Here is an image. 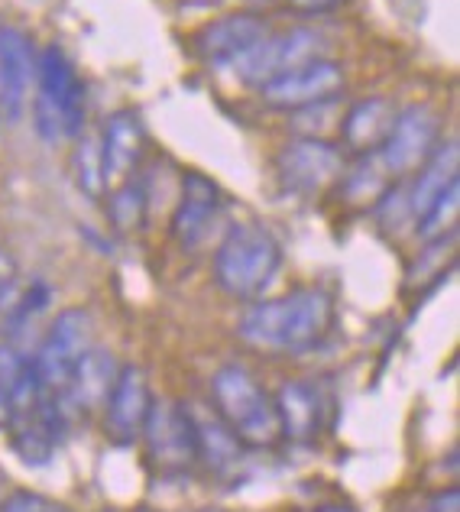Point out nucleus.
<instances>
[{"mask_svg": "<svg viewBox=\"0 0 460 512\" xmlns=\"http://www.w3.org/2000/svg\"><path fill=\"white\" fill-rule=\"evenodd\" d=\"M195 422V438H198V464H205L214 477H227L234 474L240 457H243V444L240 438L224 425V419L214 409H198L188 406Z\"/></svg>", "mask_w": 460, "mask_h": 512, "instance_id": "obj_19", "label": "nucleus"}, {"mask_svg": "<svg viewBox=\"0 0 460 512\" xmlns=\"http://www.w3.org/2000/svg\"><path fill=\"white\" fill-rule=\"evenodd\" d=\"M237 4H243V10H263L269 4H276V0H237Z\"/></svg>", "mask_w": 460, "mask_h": 512, "instance_id": "obj_34", "label": "nucleus"}, {"mask_svg": "<svg viewBox=\"0 0 460 512\" xmlns=\"http://www.w3.org/2000/svg\"><path fill=\"white\" fill-rule=\"evenodd\" d=\"M10 419H13V415H10L7 393H4V389H0V428H10Z\"/></svg>", "mask_w": 460, "mask_h": 512, "instance_id": "obj_33", "label": "nucleus"}, {"mask_svg": "<svg viewBox=\"0 0 460 512\" xmlns=\"http://www.w3.org/2000/svg\"><path fill=\"white\" fill-rule=\"evenodd\" d=\"M324 49H328V39H324L318 26H292V30H282V33L269 30L260 43L250 46L234 65H230V72H234L243 85L263 88L266 82L299 69L305 62L324 59L321 56Z\"/></svg>", "mask_w": 460, "mask_h": 512, "instance_id": "obj_5", "label": "nucleus"}, {"mask_svg": "<svg viewBox=\"0 0 460 512\" xmlns=\"http://www.w3.org/2000/svg\"><path fill=\"white\" fill-rule=\"evenodd\" d=\"M282 269V247L256 221H240L221 237L214 250V282L230 299L253 302L273 286Z\"/></svg>", "mask_w": 460, "mask_h": 512, "instance_id": "obj_3", "label": "nucleus"}, {"mask_svg": "<svg viewBox=\"0 0 460 512\" xmlns=\"http://www.w3.org/2000/svg\"><path fill=\"white\" fill-rule=\"evenodd\" d=\"M91 331L94 325L85 308H65L52 318L36 357H30L43 396H65L78 357L91 347Z\"/></svg>", "mask_w": 460, "mask_h": 512, "instance_id": "obj_7", "label": "nucleus"}, {"mask_svg": "<svg viewBox=\"0 0 460 512\" xmlns=\"http://www.w3.org/2000/svg\"><path fill=\"white\" fill-rule=\"evenodd\" d=\"M305 512H360V509H354L350 503H321V506H311Z\"/></svg>", "mask_w": 460, "mask_h": 512, "instance_id": "obj_32", "label": "nucleus"}, {"mask_svg": "<svg viewBox=\"0 0 460 512\" xmlns=\"http://www.w3.org/2000/svg\"><path fill=\"white\" fill-rule=\"evenodd\" d=\"M49 305H52V289L46 286L43 279H36L30 289L17 295V302H13L10 312L4 315L10 338L20 341V338H26V334H33L36 325H39V318H46Z\"/></svg>", "mask_w": 460, "mask_h": 512, "instance_id": "obj_24", "label": "nucleus"}, {"mask_svg": "<svg viewBox=\"0 0 460 512\" xmlns=\"http://www.w3.org/2000/svg\"><path fill=\"white\" fill-rule=\"evenodd\" d=\"M211 402L243 448H273L282 441L276 402L243 363H224L211 376Z\"/></svg>", "mask_w": 460, "mask_h": 512, "instance_id": "obj_4", "label": "nucleus"}, {"mask_svg": "<svg viewBox=\"0 0 460 512\" xmlns=\"http://www.w3.org/2000/svg\"><path fill=\"white\" fill-rule=\"evenodd\" d=\"M457 231L435 237V240H425V250L415 256L409 263V273H405V289H425L431 282H441L444 276V263H457Z\"/></svg>", "mask_w": 460, "mask_h": 512, "instance_id": "obj_23", "label": "nucleus"}, {"mask_svg": "<svg viewBox=\"0 0 460 512\" xmlns=\"http://www.w3.org/2000/svg\"><path fill=\"white\" fill-rule=\"evenodd\" d=\"M457 166H460V153H457V140H448L444 146H435L431 156L422 166L415 169V179H405V192H409V211L412 221H418L425 214V208L435 201L444 188H451L457 179ZM415 227V224H412Z\"/></svg>", "mask_w": 460, "mask_h": 512, "instance_id": "obj_20", "label": "nucleus"}, {"mask_svg": "<svg viewBox=\"0 0 460 512\" xmlns=\"http://www.w3.org/2000/svg\"><path fill=\"white\" fill-rule=\"evenodd\" d=\"M117 357L107 347H88L85 354L78 357L69 389H65V406L75 415L78 412H98L104 409L107 396H111L114 380H117Z\"/></svg>", "mask_w": 460, "mask_h": 512, "instance_id": "obj_17", "label": "nucleus"}, {"mask_svg": "<svg viewBox=\"0 0 460 512\" xmlns=\"http://www.w3.org/2000/svg\"><path fill=\"white\" fill-rule=\"evenodd\" d=\"M373 214H376V221H380V227H383L386 234L402 231V227L415 224L412 211H409V192H405V179L392 182L386 192L373 201Z\"/></svg>", "mask_w": 460, "mask_h": 512, "instance_id": "obj_28", "label": "nucleus"}, {"mask_svg": "<svg viewBox=\"0 0 460 512\" xmlns=\"http://www.w3.org/2000/svg\"><path fill=\"white\" fill-rule=\"evenodd\" d=\"M104 512H114V509H104Z\"/></svg>", "mask_w": 460, "mask_h": 512, "instance_id": "obj_37", "label": "nucleus"}, {"mask_svg": "<svg viewBox=\"0 0 460 512\" xmlns=\"http://www.w3.org/2000/svg\"><path fill=\"white\" fill-rule=\"evenodd\" d=\"M98 140H101L107 188L140 172V163L146 156V127H143L140 114L127 111V107H124V111H114L111 117L104 120Z\"/></svg>", "mask_w": 460, "mask_h": 512, "instance_id": "obj_15", "label": "nucleus"}, {"mask_svg": "<svg viewBox=\"0 0 460 512\" xmlns=\"http://www.w3.org/2000/svg\"><path fill=\"white\" fill-rule=\"evenodd\" d=\"M344 117V104L341 98H328L318 104H308L302 111L289 114V127L295 137H308V140H331V133H337Z\"/></svg>", "mask_w": 460, "mask_h": 512, "instance_id": "obj_25", "label": "nucleus"}, {"mask_svg": "<svg viewBox=\"0 0 460 512\" xmlns=\"http://www.w3.org/2000/svg\"><path fill=\"white\" fill-rule=\"evenodd\" d=\"M396 114L399 107L383 98V94L354 101L350 107H344L341 127H337V146L354 156L376 153L386 143L392 124H396Z\"/></svg>", "mask_w": 460, "mask_h": 512, "instance_id": "obj_16", "label": "nucleus"}, {"mask_svg": "<svg viewBox=\"0 0 460 512\" xmlns=\"http://www.w3.org/2000/svg\"><path fill=\"white\" fill-rule=\"evenodd\" d=\"M418 512H460V490L457 487H448V490H438L431 493L425 506Z\"/></svg>", "mask_w": 460, "mask_h": 512, "instance_id": "obj_31", "label": "nucleus"}, {"mask_svg": "<svg viewBox=\"0 0 460 512\" xmlns=\"http://www.w3.org/2000/svg\"><path fill=\"white\" fill-rule=\"evenodd\" d=\"M221 201L224 198L218 182H211L201 172H185L179 185V201H175L169 218V234L175 237V244L185 250L205 244V237L211 234V227L221 214Z\"/></svg>", "mask_w": 460, "mask_h": 512, "instance_id": "obj_12", "label": "nucleus"}, {"mask_svg": "<svg viewBox=\"0 0 460 512\" xmlns=\"http://www.w3.org/2000/svg\"><path fill=\"white\" fill-rule=\"evenodd\" d=\"M0 512H59V509L52 500H46L43 493L20 490V493H10L7 500L0 503Z\"/></svg>", "mask_w": 460, "mask_h": 512, "instance_id": "obj_29", "label": "nucleus"}, {"mask_svg": "<svg viewBox=\"0 0 460 512\" xmlns=\"http://www.w3.org/2000/svg\"><path fill=\"white\" fill-rule=\"evenodd\" d=\"M269 33V23L260 10H237L227 13V17L211 20L205 30L195 36V49L198 56L218 65V69H230L243 52L256 46L260 39Z\"/></svg>", "mask_w": 460, "mask_h": 512, "instance_id": "obj_14", "label": "nucleus"}, {"mask_svg": "<svg viewBox=\"0 0 460 512\" xmlns=\"http://www.w3.org/2000/svg\"><path fill=\"white\" fill-rule=\"evenodd\" d=\"M457 214H460V182L444 188V192L425 208L422 218L415 221V231L422 237V244L425 240H435V237L457 231Z\"/></svg>", "mask_w": 460, "mask_h": 512, "instance_id": "obj_27", "label": "nucleus"}, {"mask_svg": "<svg viewBox=\"0 0 460 512\" xmlns=\"http://www.w3.org/2000/svg\"><path fill=\"white\" fill-rule=\"evenodd\" d=\"M334 321V295L321 286H308L247 308V315L237 325V338L260 354L302 357L331 338Z\"/></svg>", "mask_w": 460, "mask_h": 512, "instance_id": "obj_1", "label": "nucleus"}, {"mask_svg": "<svg viewBox=\"0 0 460 512\" xmlns=\"http://www.w3.org/2000/svg\"><path fill=\"white\" fill-rule=\"evenodd\" d=\"M441 140V114L431 104H409L396 114L386 143L376 150L380 166L389 172L392 182L412 175L431 156Z\"/></svg>", "mask_w": 460, "mask_h": 512, "instance_id": "obj_8", "label": "nucleus"}, {"mask_svg": "<svg viewBox=\"0 0 460 512\" xmlns=\"http://www.w3.org/2000/svg\"><path fill=\"white\" fill-rule=\"evenodd\" d=\"M273 402H276L282 438H289L295 444H308L318 438L321 422H324V406H321V393L315 383L286 380L279 386V393L273 396Z\"/></svg>", "mask_w": 460, "mask_h": 512, "instance_id": "obj_18", "label": "nucleus"}, {"mask_svg": "<svg viewBox=\"0 0 460 512\" xmlns=\"http://www.w3.org/2000/svg\"><path fill=\"white\" fill-rule=\"evenodd\" d=\"M72 172H75V185L88 198H101L104 195L107 182H104V159H101V140L98 137L81 133V137L75 140Z\"/></svg>", "mask_w": 460, "mask_h": 512, "instance_id": "obj_26", "label": "nucleus"}, {"mask_svg": "<svg viewBox=\"0 0 460 512\" xmlns=\"http://www.w3.org/2000/svg\"><path fill=\"white\" fill-rule=\"evenodd\" d=\"M389 185H392V179L380 166L376 153L357 156L354 166L344 169L341 179H337V188H341V195L350 201V205H367V208H373V201L380 198Z\"/></svg>", "mask_w": 460, "mask_h": 512, "instance_id": "obj_22", "label": "nucleus"}, {"mask_svg": "<svg viewBox=\"0 0 460 512\" xmlns=\"http://www.w3.org/2000/svg\"><path fill=\"white\" fill-rule=\"evenodd\" d=\"M137 512H156V509H150V506H140Z\"/></svg>", "mask_w": 460, "mask_h": 512, "instance_id": "obj_35", "label": "nucleus"}, {"mask_svg": "<svg viewBox=\"0 0 460 512\" xmlns=\"http://www.w3.org/2000/svg\"><path fill=\"white\" fill-rule=\"evenodd\" d=\"M344 85H347V75H344L341 62L315 59V62H305V65H299V69L273 78V82H266L256 91H260V101L266 107H273V111H282V114H292V111H302V107H308V104L341 98Z\"/></svg>", "mask_w": 460, "mask_h": 512, "instance_id": "obj_10", "label": "nucleus"}, {"mask_svg": "<svg viewBox=\"0 0 460 512\" xmlns=\"http://www.w3.org/2000/svg\"><path fill=\"white\" fill-rule=\"evenodd\" d=\"M344 172V150L334 140L292 137L276 153V175L292 195H321Z\"/></svg>", "mask_w": 460, "mask_h": 512, "instance_id": "obj_9", "label": "nucleus"}, {"mask_svg": "<svg viewBox=\"0 0 460 512\" xmlns=\"http://www.w3.org/2000/svg\"><path fill=\"white\" fill-rule=\"evenodd\" d=\"M33 94V127L46 143L78 140L88 124V94L75 62L62 46L39 49Z\"/></svg>", "mask_w": 460, "mask_h": 512, "instance_id": "obj_2", "label": "nucleus"}, {"mask_svg": "<svg viewBox=\"0 0 460 512\" xmlns=\"http://www.w3.org/2000/svg\"><path fill=\"white\" fill-rule=\"evenodd\" d=\"M36 65L39 52L33 36L13 23H0V114L7 120L23 114L30 88L36 85Z\"/></svg>", "mask_w": 460, "mask_h": 512, "instance_id": "obj_13", "label": "nucleus"}, {"mask_svg": "<svg viewBox=\"0 0 460 512\" xmlns=\"http://www.w3.org/2000/svg\"><path fill=\"white\" fill-rule=\"evenodd\" d=\"M146 214H150V185L137 172L130 179L111 185V195H107V221L117 234H133L146 224Z\"/></svg>", "mask_w": 460, "mask_h": 512, "instance_id": "obj_21", "label": "nucleus"}, {"mask_svg": "<svg viewBox=\"0 0 460 512\" xmlns=\"http://www.w3.org/2000/svg\"><path fill=\"white\" fill-rule=\"evenodd\" d=\"M140 441L146 448V461L162 477L185 474V470H192L198 464V438H195V422L192 412H188V402L153 399Z\"/></svg>", "mask_w": 460, "mask_h": 512, "instance_id": "obj_6", "label": "nucleus"}, {"mask_svg": "<svg viewBox=\"0 0 460 512\" xmlns=\"http://www.w3.org/2000/svg\"><path fill=\"white\" fill-rule=\"evenodd\" d=\"M150 406H153V393H150V380H146V370L137 367V363H124V367L117 370L111 396L104 402L107 438L120 444V448L140 441Z\"/></svg>", "mask_w": 460, "mask_h": 512, "instance_id": "obj_11", "label": "nucleus"}, {"mask_svg": "<svg viewBox=\"0 0 460 512\" xmlns=\"http://www.w3.org/2000/svg\"><path fill=\"white\" fill-rule=\"evenodd\" d=\"M347 0H286V7L302 13V17H324V13H334L337 7H344Z\"/></svg>", "mask_w": 460, "mask_h": 512, "instance_id": "obj_30", "label": "nucleus"}, {"mask_svg": "<svg viewBox=\"0 0 460 512\" xmlns=\"http://www.w3.org/2000/svg\"><path fill=\"white\" fill-rule=\"evenodd\" d=\"M201 512H230V509H201Z\"/></svg>", "mask_w": 460, "mask_h": 512, "instance_id": "obj_36", "label": "nucleus"}]
</instances>
